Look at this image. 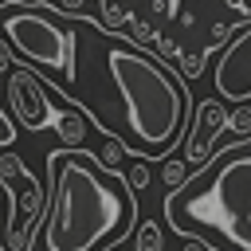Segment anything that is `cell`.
Segmentation results:
<instances>
[{
  "instance_id": "5",
  "label": "cell",
  "mask_w": 251,
  "mask_h": 251,
  "mask_svg": "<svg viewBox=\"0 0 251 251\" xmlns=\"http://www.w3.org/2000/svg\"><path fill=\"white\" fill-rule=\"evenodd\" d=\"M0 192L8 200V227L0 231V251H31L35 227L47 212V192L16 153H0Z\"/></svg>"
},
{
  "instance_id": "1",
  "label": "cell",
  "mask_w": 251,
  "mask_h": 251,
  "mask_svg": "<svg viewBox=\"0 0 251 251\" xmlns=\"http://www.w3.org/2000/svg\"><path fill=\"white\" fill-rule=\"evenodd\" d=\"M51 196L43 212L47 251H110L137 220V196L122 173H106L94 153L55 149L47 153Z\"/></svg>"
},
{
  "instance_id": "4",
  "label": "cell",
  "mask_w": 251,
  "mask_h": 251,
  "mask_svg": "<svg viewBox=\"0 0 251 251\" xmlns=\"http://www.w3.org/2000/svg\"><path fill=\"white\" fill-rule=\"evenodd\" d=\"M0 35L27 63L59 71L63 82L75 78V31L71 27H59L47 16H31L27 8H20L12 16H0Z\"/></svg>"
},
{
  "instance_id": "18",
  "label": "cell",
  "mask_w": 251,
  "mask_h": 251,
  "mask_svg": "<svg viewBox=\"0 0 251 251\" xmlns=\"http://www.w3.org/2000/svg\"><path fill=\"white\" fill-rule=\"evenodd\" d=\"M4 4H8V0H0V8H4Z\"/></svg>"
},
{
  "instance_id": "10",
  "label": "cell",
  "mask_w": 251,
  "mask_h": 251,
  "mask_svg": "<svg viewBox=\"0 0 251 251\" xmlns=\"http://www.w3.org/2000/svg\"><path fill=\"white\" fill-rule=\"evenodd\" d=\"M161 247H165V235H161L157 220L141 224V227H137V235H133V251H161Z\"/></svg>"
},
{
  "instance_id": "11",
  "label": "cell",
  "mask_w": 251,
  "mask_h": 251,
  "mask_svg": "<svg viewBox=\"0 0 251 251\" xmlns=\"http://www.w3.org/2000/svg\"><path fill=\"white\" fill-rule=\"evenodd\" d=\"M122 180H126V188L137 196V192H145V188L153 184V173H149V165H145V161H133V165L122 173Z\"/></svg>"
},
{
  "instance_id": "14",
  "label": "cell",
  "mask_w": 251,
  "mask_h": 251,
  "mask_svg": "<svg viewBox=\"0 0 251 251\" xmlns=\"http://www.w3.org/2000/svg\"><path fill=\"white\" fill-rule=\"evenodd\" d=\"M204 59H208V47H200V51H192V55H180L176 63H180V71H184L188 78H196V75L204 71Z\"/></svg>"
},
{
  "instance_id": "12",
  "label": "cell",
  "mask_w": 251,
  "mask_h": 251,
  "mask_svg": "<svg viewBox=\"0 0 251 251\" xmlns=\"http://www.w3.org/2000/svg\"><path fill=\"white\" fill-rule=\"evenodd\" d=\"M224 129H231L235 137H251V106L243 102V106L227 110V118H224Z\"/></svg>"
},
{
  "instance_id": "8",
  "label": "cell",
  "mask_w": 251,
  "mask_h": 251,
  "mask_svg": "<svg viewBox=\"0 0 251 251\" xmlns=\"http://www.w3.org/2000/svg\"><path fill=\"white\" fill-rule=\"evenodd\" d=\"M224 118H227V110L220 106V98L196 102L192 126L184 129V153H180V161H184L188 169H200V165L216 153V141H220V133H224Z\"/></svg>"
},
{
  "instance_id": "9",
  "label": "cell",
  "mask_w": 251,
  "mask_h": 251,
  "mask_svg": "<svg viewBox=\"0 0 251 251\" xmlns=\"http://www.w3.org/2000/svg\"><path fill=\"white\" fill-rule=\"evenodd\" d=\"M106 173H122V161H126V141L122 137H106V145H102V153L94 157Z\"/></svg>"
},
{
  "instance_id": "17",
  "label": "cell",
  "mask_w": 251,
  "mask_h": 251,
  "mask_svg": "<svg viewBox=\"0 0 251 251\" xmlns=\"http://www.w3.org/2000/svg\"><path fill=\"white\" fill-rule=\"evenodd\" d=\"M110 251H126V247H110Z\"/></svg>"
},
{
  "instance_id": "6",
  "label": "cell",
  "mask_w": 251,
  "mask_h": 251,
  "mask_svg": "<svg viewBox=\"0 0 251 251\" xmlns=\"http://www.w3.org/2000/svg\"><path fill=\"white\" fill-rule=\"evenodd\" d=\"M212 82H216L220 98H227L235 106L251 102V24H243L227 39V47L220 51V63H216Z\"/></svg>"
},
{
  "instance_id": "15",
  "label": "cell",
  "mask_w": 251,
  "mask_h": 251,
  "mask_svg": "<svg viewBox=\"0 0 251 251\" xmlns=\"http://www.w3.org/2000/svg\"><path fill=\"white\" fill-rule=\"evenodd\" d=\"M235 12H239V20H251V8H247V0H227Z\"/></svg>"
},
{
  "instance_id": "13",
  "label": "cell",
  "mask_w": 251,
  "mask_h": 251,
  "mask_svg": "<svg viewBox=\"0 0 251 251\" xmlns=\"http://www.w3.org/2000/svg\"><path fill=\"white\" fill-rule=\"evenodd\" d=\"M188 173H192V169H188V165H184L180 157H173V153H169V157L161 161V180H165L169 188H176V184H184V180H188Z\"/></svg>"
},
{
  "instance_id": "7",
  "label": "cell",
  "mask_w": 251,
  "mask_h": 251,
  "mask_svg": "<svg viewBox=\"0 0 251 251\" xmlns=\"http://www.w3.org/2000/svg\"><path fill=\"white\" fill-rule=\"evenodd\" d=\"M8 110H12L16 122L27 126V129L51 126L55 106H51V98H47V86L39 82V71H31V67H12V71H8Z\"/></svg>"
},
{
  "instance_id": "3",
  "label": "cell",
  "mask_w": 251,
  "mask_h": 251,
  "mask_svg": "<svg viewBox=\"0 0 251 251\" xmlns=\"http://www.w3.org/2000/svg\"><path fill=\"white\" fill-rule=\"evenodd\" d=\"M106 67L122 94L126 126H129L133 141H141V145H133V157L137 161L169 157L173 145L184 137V106H188L184 86L133 43L110 47Z\"/></svg>"
},
{
  "instance_id": "2",
  "label": "cell",
  "mask_w": 251,
  "mask_h": 251,
  "mask_svg": "<svg viewBox=\"0 0 251 251\" xmlns=\"http://www.w3.org/2000/svg\"><path fill=\"white\" fill-rule=\"evenodd\" d=\"M165 220L204 251H251V137H235L169 188Z\"/></svg>"
},
{
  "instance_id": "19",
  "label": "cell",
  "mask_w": 251,
  "mask_h": 251,
  "mask_svg": "<svg viewBox=\"0 0 251 251\" xmlns=\"http://www.w3.org/2000/svg\"><path fill=\"white\" fill-rule=\"evenodd\" d=\"M122 4H126V0H122Z\"/></svg>"
},
{
  "instance_id": "16",
  "label": "cell",
  "mask_w": 251,
  "mask_h": 251,
  "mask_svg": "<svg viewBox=\"0 0 251 251\" xmlns=\"http://www.w3.org/2000/svg\"><path fill=\"white\" fill-rule=\"evenodd\" d=\"M20 4H24V8H27V4H35V0H20Z\"/></svg>"
}]
</instances>
